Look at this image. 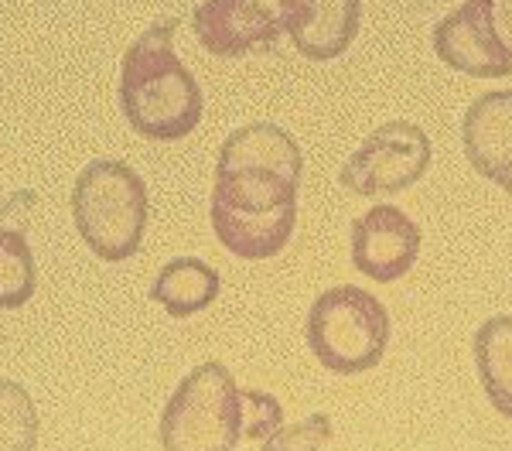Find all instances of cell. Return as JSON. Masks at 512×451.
<instances>
[{
	"instance_id": "cell-9",
	"label": "cell",
	"mask_w": 512,
	"mask_h": 451,
	"mask_svg": "<svg viewBox=\"0 0 512 451\" xmlns=\"http://www.w3.org/2000/svg\"><path fill=\"white\" fill-rule=\"evenodd\" d=\"M468 164L512 195V89L482 93L461 120Z\"/></svg>"
},
{
	"instance_id": "cell-18",
	"label": "cell",
	"mask_w": 512,
	"mask_h": 451,
	"mask_svg": "<svg viewBox=\"0 0 512 451\" xmlns=\"http://www.w3.org/2000/svg\"><path fill=\"white\" fill-rule=\"evenodd\" d=\"M478 14L489 24L492 38L499 41V48L509 55L512 62V0H472Z\"/></svg>"
},
{
	"instance_id": "cell-5",
	"label": "cell",
	"mask_w": 512,
	"mask_h": 451,
	"mask_svg": "<svg viewBox=\"0 0 512 451\" xmlns=\"http://www.w3.org/2000/svg\"><path fill=\"white\" fill-rule=\"evenodd\" d=\"M304 335L325 369L342 376L366 373L390 346V311L366 287L338 284L311 305Z\"/></svg>"
},
{
	"instance_id": "cell-16",
	"label": "cell",
	"mask_w": 512,
	"mask_h": 451,
	"mask_svg": "<svg viewBox=\"0 0 512 451\" xmlns=\"http://www.w3.org/2000/svg\"><path fill=\"white\" fill-rule=\"evenodd\" d=\"M328 441H332V417L311 414L294 428H280L267 441H260V451H325Z\"/></svg>"
},
{
	"instance_id": "cell-1",
	"label": "cell",
	"mask_w": 512,
	"mask_h": 451,
	"mask_svg": "<svg viewBox=\"0 0 512 451\" xmlns=\"http://www.w3.org/2000/svg\"><path fill=\"white\" fill-rule=\"evenodd\" d=\"M301 147L277 123H246L222 141L212 229L239 260L277 257L297 226Z\"/></svg>"
},
{
	"instance_id": "cell-2",
	"label": "cell",
	"mask_w": 512,
	"mask_h": 451,
	"mask_svg": "<svg viewBox=\"0 0 512 451\" xmlns=\"http://www.w3.org/2000/svg\"><path fill=\"white\" fill-rule=\"evenodd\" d=\"M178 21L154 24L123 55L120 110L147 141H181L202 120V89L175 55Z\"/></svg>"
},
{
	"instance_id": "cell-8",
	"label": "cell",
	"mask_w": 512,
	"mask_h": 451,
	"mask_svg": "<svg viewBox=\"0 0 512 451\" xmlns=\"http://www.w3.org/2000/svg\"><path fill=\"white\" fill-rule=\"evenodd\" d=\"M420 226L396 205H373L352 223V267L379 284H393L417 264Z\"/></svg>"
},
{
	"instance_id": "cell-10",
	"label": "cell",
	"mask_w": 512,
	"mask_h": 451,
	"mask_svg": "<svg viewBox=\"0 0 512 451\" xmlns=\"http://www.w3.org/2000/svg\"><path fill=\"white\" fill-rule=\"evenodd\" d=\"M362 0H284V35L311 62H332L359 35Z\"/></svg>"
},
{
	"instance_id": "cell-15",
	"label": "cell",
	"mask_w": 512,
	"mask_h": 451,
	"mask_svg": "<svg viewBox=\"0 0 512 451\" xmlns=\"http://www.w3.org/2000/svg\"><path fill=\"white\" fill-rule=\"evenodd\" d=\"M38 410L18 380L0 376V451H35Z\"/></svg>"
},
{
	"instance_id": "cell-13",
	"label": "cell",
	"mask_w": 512,
	"mask_h": 451,
	"mask_svg": "<svg viewBox=\"0 0 512 451\" xmlns=\"http://www.w3.org/2000/svg\"><path fill=\"white\" fill-rule=\"evenodd\" d=\"M475 366L489 404L512 421V315H495L475 332Z\"/></svg>"
},
{
	"instance_id": "cell-19",
	"label": "cell",
	"mask_w": 512,
	"mask_h": 451,
	"mask_svg": "<svg viewBox=\"0 0 512 451\" xmlns=\"http://www.w3.org/2000/svg\"><path fill=\"white\" fill-rule=\"evenodd\" d=\"M35 209V192H18L0 205V226H21L28 229V212Z\"/></svg>"
},
{
	"instance_id": "cell-7",
	"label": "cell",
	"mask_w": 512,
	"mask_h": 451,
	"mask_svg": "<svg viewBox=\"0 0 512 451\" xmlns=\"http://www.w3.org/2000/svg\"><path fill=\"white\" fill-rule=\"evenodd\" d=\"M192 31L216 59L263 52L284 35V0H205L192 14Z\"/></svg>"
},
{
	"instance_id": "cell-12",
	"label": "cell",
	"mask_w": 512,
	"mask_h": 451,
	"mask_svg": "<svg viewBox=\"0 0 512 451\" xmlns=\"http://www.w3.org/2000/svg\"><path fill=\"white\" fill-rule=\"evenodd\" d=\"M219 298V274L198 257H175L161 267L151 284V301L175 318L205 311Z\"/></svg>"
},
{
	"instance_id": "cell-4",
	"label": "cell",
	"mask_w": 512,
	"mask_h": 451,
	"mask_svg": "<svg viewBox=\"0 0 512 451\" xmlns=\"http://www.w3.org/2000/svg\"><path fill=\"white\" fill-rule=\"evenodd\" d=\"M164 451H236L246 438V400L222 363L195 366L161 414Z\"/></svg>"
},
{
	"instance_id": "cell-14",
	"label": "cell",
	"mask_w": 512,
	"mask_h": 451,
	"mask_svg": "<svg viewBox=\"0 0 512 451\" xmlns=\"http://www.w3.org/2000/svg\"><path fill=\"white\" fill-rule=\"evenodd\" d=\"M38 274L21 226H0V308L14 311L35 298Z\"/></svg>"
},
{
	"instance_id": "cell-6",
	"label": "cell",
	"mask_w": 512,
	"mask_h": 451,
	"mask_svg": "<svg viewBox=\"0 0 512 451\" xmlns=\"http://www.w3.org/2000/svg\"><path fill=\"white\" fill-rule=\"evenodd\" d=\"M431 168V141L417 123L390 120L345 161L342 185L359 199H390L417 185Z\"/></svg>"
},
{
	"instance_id": "cell-11",
	"label": "cell",
	"mask_w": 512,
	"mask_h": 451,
	"mask_svg": "<svg viewBox=\"0 0 512 451\" xmlns=\"http://www.w3.org/2000/svg\"><path fill=\"white\" fill-rule=\"evenodd\" d=\"M434 52L444 65L475 79H506L512 72L509 55L492 38L489 24H485L472 0H465L458 11H451L448 18L437 24Z\"/></svg>"
},
{
	"instance_id": "cell-17",
	"label": "cell",
	"mask_w": 512,
	"mask_h": 451,
	"mask_svg": "<svg viewBox=\"0 0 512 451\" xmlns=\"http://www.w3.org/2000/svg\"><path fill=\"white\" fill-rule=\"evenodd\" d=\"M243 400H246V438L267 441L270 434L284 428V407H280L274 393L243 390Z\"/></svg>"
},
{
	"instance_id": "cell-3",
	"label": "cell",
	"mask_w": 512,
	"mask_h": 451,
	"mask_svg": "<svg viewBox=\"0 0 512 451\" xmlns=\"http://www.w3.org/2000/svg\"><path fill=\"white\" fill-rule=\"evenodd\" d=\"M72 219L82 243L106 264L130 260L144 243L147 185L130 164L99 158L79 171L72 188Z\"/></svg>"
}]
</instances>
